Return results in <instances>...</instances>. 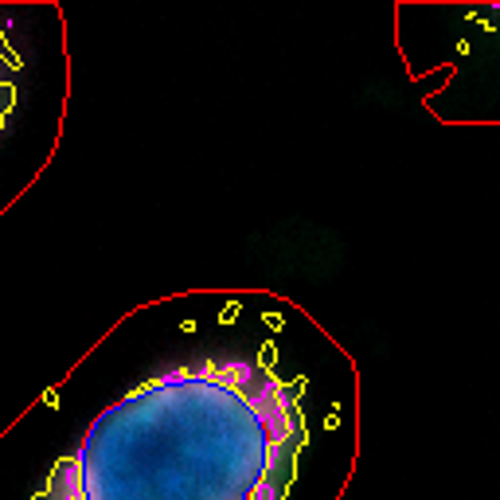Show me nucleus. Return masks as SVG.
I'll return each instance as SVG.
<instances>
[{"label":"nucleus","instance_id":"nucleus-1","mask_svg":"<svg viewBox=\"0 0 500 500\" xmlns=\"http://www.w3.org/2000/svg\"><path fill=\"white\" fill-rule=\"evenodd\" d=\"M301 446L294 383L250 360H207L98 414L39 500H286Z\"/></svg>","mask_w":500,"mask_h":500},{"label":"nucleus","instance_id":"nucleus-2","mask_svg":"<svg viewBox=\"0 0 500 500\" xmlns=\"http://www.w3.org/2000/svg\"><path fill=\"white\" fill-rule=\"evenodd\" d=\"M4 66H8V59H4V47H0V114H4V106H8V82H4Z\"/></svg>","mask_w":500,"mask_h":500}]
</instances>
